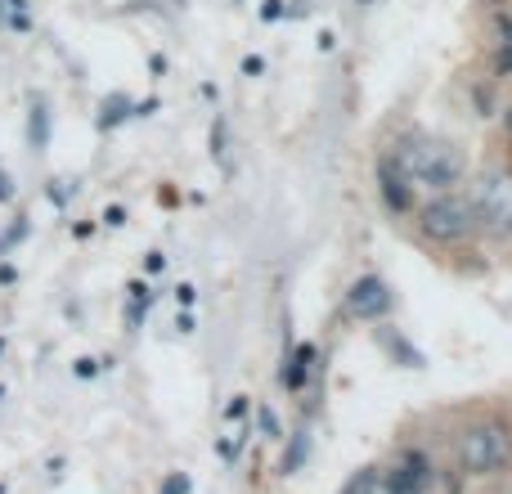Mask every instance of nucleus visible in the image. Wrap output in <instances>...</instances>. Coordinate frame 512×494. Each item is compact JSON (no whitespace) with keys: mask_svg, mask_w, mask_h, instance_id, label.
<instances>
[{"mask_svg":"<svg viewBox=\"0 0 512 494\" xmlns=\"http://www.w3.org/2000/svg\"><path fill=\"white\" fill-rule=\"evenodd\" d=\"M387 158L396 162V171L409 185H423V189H450L468 171V158H463L459 144L445 140V135H427V131L400 135Z\"/></svg>","mask_w":512,"mask_h":494,"instance_id":"obj_1","label":"nucleus"},{"mask_svg":"<svg viewBox=\"0 0 512 494\" xmlns=\"http://www.w3.org/2000/svg\"><path fill=\"white\" fill-rule=\"evenodd\" d=\"M512 463V436L499 418H477L459 432V468L468 477H495Z\"/></svg>","mask_w":512,"mask_h":494,"instance_id":"obj_2","label":"nucleus"},{"mask_svg":"<svg viewBox=\"0 0 512 494\" xmlns=\"http://www.w3.org/2000/svg\"><path fill=\"white\" fill-rule=\"evenodd\" d=\"M472 221L490 239H512V167H486L468 189Z\"/></svg>","mask_w":512,"mask_h":494,"instance_id":"obj_3","label":"nucleus"},{"mask_svg":"<svg viewBox=\"0 0 512 494\" xmlns=\"http://www.w3.org/2000/svg\"><path fill=\"white\" fill-rule=\"evenodd\" d=\"M418 234L441 247H454L463 239L477 234V221H472V203L468 194H454V189H436L423 207H418Z\"/></svg>","mask_w":512,"mask_h":494,"instance_id":"obj_4","label":"nucleus"},{"mask_svg":"<svg viewBox=\"0 0 512 494\" xmlns=\"http://www.w3.org/2000/svg\"><path fill=\"white\" fill-rule=\"evenodd\" d=\"M391 494H454V481L441 468L423 459V454H409L396 472H387Z\"/></svg>","mask_w":512,"mask_h":494,"instance_id":"obj_5","label":"nucleus"},{"mask_svg":"<svg viewBox=\"0 0 512 494\" xmlns=\"http://www.w3.org/2000/svg\"><path fill=\"white\" fill-rule=\"evenodd\" d=\"M387 310H391V292H387V283H382L378 274H364V279L351 283V292H346V315L382 319Z\"/></svg>","mask_w":512,"mask_h":494,"instance_id":"obj_6","label":"nucleus"},{"mask_svg":"<svg viewBox=\"0 0 512 494\" xmlns=\"http://www.w3.org/2000/svg\"><path fill=\"white\" fill-rule=\"evenodd\" d=\"M378 189H382V198H387L391 212H409V207H414V185L400 176L391 158L378 162Z\"/></svg>","mask_w":512,"mask_h":494,"instance_id":"obj_7","label":"nucleus"},{"mask_svg":"<svg viewBox=\"0 0 512 494\" xmlns=\"http://www.w3.org/2000/svg\"><path fill=\"white\" fill-rule=\"evenodd\" d=\"M342 494H391L387 472H378V468H360V472H355V477L342 486Z\"/></svg>","mask_w":512,"mask_h":494,"instance_id":"obj_8","label":"nucleus"},{"mask_svg":"<svg viewBox=\"0 0 512 494\" xmlns=\"http://www.w3.org/2000/svg\"><path fill=\"white\" fill-rule=\"evenodd\" d=\"M495 27H499V59H495V72H499V77H512V14H499Z\"/></svg>","mask_w":512,"mask_h":494,"instance_id":"obj_9","label":"nucleus"},{"mask_svg":"<svg viewBox=\"0 0 512 494\" xmlns=\"http://www.w3.org/2000/svg\"><path fill=\"white\" fill-rule=\"evenodd\" d=\"M310 364H315V346H301V351H297V355H292V369H288V373H283V382H288V387H292V391H297V387H301V382H306V378H310Z\"/></svg>","mask_w":512,"mask_h":494,"instance_id":"obj_10","label":"nucleus"},{"mask_svg":"<svg viewBox=\"0 0 512 494\" xmlns=\"http://www.w3.org/2000/svg\"><path fill=\"white\" fill-rule=\"evenodd\" d=\"M126 292H131V324H140V319H144V310H149V301H153V292L144 288V283H131V288H126Z\"/></svg>","mask_w":512,"mask_h":494,"instance_id":"obj_11","label":"nucleus"},{"mask_svg":"<svg viewBox=\"0 0 512 494\" xmlns=\"http://www.w3.org/2000/svg\"><path fill=\"white\" fill-rule=\"evenodd\" d=\"M32 144L36 149H45V104L32 108Z\"/></svg>","mask_w":512,"mask_h":494,"instance_id":"obj_12","label":"nucleus"},{"mask_svg":"<svg viewBox=\"0 0 512 494\" xmlns=\"http://www.w3.org/2000/svg\"><path fill=\"white\" fill-rule=\"evenodd\" d=\"M306 450H310V436H306V432H297V441H292V450H288V463H283V468L292 472V468H297V463H301V454H306Z\"/></svg>","mask_w":512,"mask_h":494,"instance_id":"obj_13","label":"nucleus"},{"mask_svg":"<svg viewBox=\"0 0 512 494\" xmlns=\"http://www.w3.org/2000/svg\"><path fill=\"white\" fill-rule=\"evenodd\" d=\"M261 18L270 23V18H283V0H265L261 5Z\"/></svg>","mask_w":512,"mask_h":494,"instance_id":"obj_14","label":"nucleus"},{"mask_svg":"<svg viewBox=\"0 0 512 494\" xmlns=\"http://www.w3.org/2000/svg\"><path fill=\"white\" fill-rule=\"evenodd\" d=\"M162 490H167V494H185L189 481H185V477H167V486H162Z\"/></svg>","mask_w":512,"mask_h":494,"instance_id":"obj_15","label":"nucleus"},{"mask_svg":"<svg viewBox=\"0 0 512 494\" xmlns=\"http://www.w3.org/2000/svg\"><path fill=\"white\" fill-rule=\"evenodd\" d=\"M261 432L265 436H279V423H274V414H261Z\"/></svg>","mask_w":512,"mask_h":494,"instance_id":"obj_16","label":"nucleus"},{"mask_svg":"<svg viewBox=\"0 0 512 494\" xmlns=\"http://www.w3.org/2000/svg\"><path fill=\"white\" fill-rule=\"evenodd\" d=\"M225 414H230V418H239V414H248V400H243V396H234V405H230V409H225Z\"/></svg>","mask_w":512,"mask_h":494,"instance_id":"obj_17","label":"nucleus"},{"mask_svg":"<svg viewBox=\"0 0 512 494\" xmlns=\"http://www.w3.org/2000/svg\"><path fill=\"white\" fill-rule=\"evenodd\" d=\"M176 297H180V306H194V297H198V292L185 283V288H176Z\"/></svg>","mask_w":512,"mask_h":494,"instance_id":"obj_18","label":"nucleus"},{"mask_svg":"<svg viewBox=\"0 0 512 494\" xmlns=\"http://www.w3.org/2000/svg\"><path fill=\"white\" fill-rule=\"evenodd\" d=\"M104 221H108V225H122V221H126V212H122V207H108Z\"/></svg>","mask_w":512,"mask_h":494,"instance_id":"obj_19","label":"nucleus"},{"mask_svg":"<svg viewBox=\"0 0 512 494\" xmlns=\"http://www.w3.org/2000/svg\"><path fill=\"white\" fill-rule=\"evenodd\" d=\"M144 265H149V270H153V274H158V270H162V265H167V256H162V252H149V261H144Z\"/></svg>","mask_w":512,"mask_h":494,"instance_id":"obj_20","label":"nucleus"},{"mask_svg":"<svg viewBox=\"0 0 512 494\" xmlns=\"http://www.w3.org/2000/svg\"><path fill=\"white\" fill-rule=\"evenodd\" d=\"M9 198H14V189H9V176L0 171V203H9Z\"/></svg>","mask_w":512,"mask_h":494,"instance_id":"obj_21","label":"nucleus"},{"mask_svg":"<svg viewBox=\"0 0 512 494\" xmlns=\"http://www.w3.org/2000/svg\"><path fill=\"white\" fill-rule=\"evenodd\" d=\"M95 369H99L95 360H77V373H81V378H90V373H95Z\"/></svg>","mask_w":512,"mask_h":494,"instance_id":"obj_22","label":"nucleus"},{"mask_svg":"<svg viewBox=\"0 0 512 494\" xmlns=\"http://www.w3.org/2000/svg\"><path fill=\"white\" fill-rule=\"evenodd\" d=\"M0 355H5V337H0Z\"/></svg>","mask_w":512,"mask_h":494,"instance_id":"obj_23","label":"nucleus"},{"mask_svg":"<svg viewBox=\"0 0 512 494\" xmlns=\"http://www.w3.org/2000/svg\"><path fill=\"white\" fill-rule=\"evenodd\" d=\"M0 400H5V387H0Z\"/></svg>","mask_w":512,"mask_h":494,"instance_id":"obj_24","label":"nucleus"},{"mask_svg":"<svg viewBox=\"0 0 512 494\" xmlns=\"http://www.w3.org/2000/svg\"><path fill=\"white\" fill-rule=\"evenodd\" d=\"M360 5H373V0H360Z\"/></svg>","mask_w":512,"mask_h":494,"instance_id":"obj_25","label":"nucleus"},{"mask_svg":"<svg viewBox=\"0 0 512 494\" xmlns=\"http://www.w3.org/2000/svg\"><path fill=\"white\" fill-rule=\"evenodd\" d=\"M508 126H512V113H508Z\"/></svg>","mask_w":512,"mask_h":494,"instance_id":"obj_26","label":"nucleus"},{"mask_svg":"<svg viewBox=\"0 0 512 494\" xmlns=\"http://www.w3.org/2000/svg\"><path fill=\"white\" fill-rule=\"evenodd\" d=\"M0 494H5V486H0Z\"/></svg>","mask_w":512,"mask_h":494,"instance_id":"obj_27","label":"nucleus"}]
</instances>
